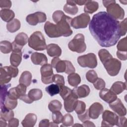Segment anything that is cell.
Instances as JSON below:
<instances>
[{"label":"cell","instance_id":"f546056e","mask_svg":"<svg viewBox=\"0 0 127 127\" xmlns=\"http://www.w3.org/2000/svg\"><path fill=\"white\" fill-rule=\"evenodd\" d=\"M21 27L20 21L17 19H13L6 24V29L10 33H14L18 30Z\"/></svg>","mask_w":127,"mask_h":127},{"label":"cell","instance_id":"6da1fadb","mask_svg":"<svg viewBox=\"0 0 127 127\" xmlns=\"http://www.w3.org/2000/svg\"><path fill=\"white\" fill-rule=\"evenodd\" d=\"M120 22L107 12L100 11L94 14L89 24L91 34L103 47L114 46L121 37Z\"/></svg>","mask_w":127,"mask_h":127},{"label":"cell","instance_id":"bcb514c9","mask_svg":"<svg viewBox=\"0 0 127 127\" xmlns=\"http://www.w3.org/2000/svg\"><path fill=\"white\" fill-rule=\"evenodd\" d=\"M52 113V119L53 122L57 124H59L62 123L63 116L60 111H55Z\"/></svg>","mask_w":127,"mask_h":127},{"label":"cell","instance_id":"6f0895ef","mask_svg":"<svg viewBox=\"0 0 127 127\" xmlns=\"http://www.w3.org/2000/svg\"><path fill=\"white\" fill-rule=\"evenodd\" d=\"M117 56L121 60L126 61L127 59V55L126 51H117Z\"/></svg>","mask_w":127,"mask_h":127},{"label":"cell","instance_id":"8fae6325","mask_svg":"<svg viewBox=\"0 0 127 127\" xmlns=\"http://www.w3.org/2000/svg\"><path fill=\"white\" fill-rule=\"evenodd\" d=\"M47 19L46 15L45 13L37 11L34 13L28 15L26 16V20L27 22L33 26L36 25L38 23H42L46 21Z\"/></svg>","mask_w":127,"mask_h":127},{"label":"cell","instance_id":"816d5d0a","mask_svg":"<svg viewBox=\"0 0 127 127\" xmlns=\"http://www.w3.org/2000/svg\"><path fill=\"white\" fill-rule=\"evenodd\" d=\"M119 27L121 36L125 35L127 33V18H125L123 21L120 23Z\"/></svg>","mask_w":127,"mask_h":127},{"label":"cell","instance_id":"4dcf8cb0","mask_svg":"<svg viewBox=\"0 0 127 127\" xmlns=\"http://www.w3.org/2000/svg\"><path fill=\"white\" fill-rule=\"evenodd\" d=\"M11 76L9 75L6 70L3 67L0 68V85L8 83L11 79Z\"/></svg>","mask_w":127,"mask_h":127},{"label":"cell","instance_id":"f6af8a7d","mask_svg":"<svg viewBox=\"0 0 127 127\" xmlns=\"http://www.w3.org/2000/svg\"><path fill=\"white\" fill-rule=\"evenodd\" d=\"M15 88L16 92L19 97V99L21 96L26 94V86L25 85L19 83L16 87H15Z\"/></svg>","mask_w":127,"mask_h":127},{"label":"cell","instance_id":"d4e9b609","mask_svg":"<svg viewBox=\"0 0 127 127\" xmlns=\"http://www.w3.org/2000/svg\"><path fill=\"white\" fill-rule=\"evenodd\" d=\"M0 16L3 21L8 23L13 20L15 14L12 10L9 9H2L0 11Z\"/></svg>","mask_w":127,"mask_h":127},{"label":"cell","instance_id":"836d02e7","mask_svg":"<svg viewBox=\"0 0 127 127\" xmlns=\"http://www.w3.org/2000/svg\"><path fill=\"white\" fill-rule=\"evenodd\" d=\"M12 43L7 41H2L0 42V50L3 54H8L12 51Z\"/></svg>","mask_w":127,"mask_h":127},{"label":"cell","instance_id":"7dc6e473","mask_svg":"<svg viewBox=\"0 0 127 127\" xmlns=\"http://www.w3.org/2000/svg\"><path fill=\"white\" fill-rule=\"evenodd\" d=\"M127 38L125 37L119 41L117 46L118 51H127Z\"/></svg>","mask_w":127,"mask_h":127},{"label":"cell","instance_id":"484cf974","mask_svg":"<svg viewBox=\"0 0 127 127\" xmlns=\"http://www.w3.org/2000/svg\"><path fill=\"white\" fill-rule=\"evenodd\" d=\"M0 119L5 121H9L14 117V113L12 110L7 109L4 105L0 106Z\"/></svg>","mask_w":127,"mask_h":127},{"label":"cell","instance_id":"603a6c76","mask_svg":"<svg viewBox=\"0 0 127 127\" xmlns=\"http://www.w3.org/2000/svg\"><path fill=\"white\" fill-rule=\"evenodd\" d=\"M22 60L21 51H12L10 57V63L11 65L17 67Z\"/></svg>","mask_w":127,"mask_h":127},{"label":"cell","instance_id":"e7e4bbea","mask_svg":"<svg viewBox=\"0 0 127 127\" xmlns=\"http://www.w3.org/2000/svg\"><path fill=\"white\" fill-rule=\"evenodd\" d=\"M87 1L88 0H74V2L79 5H82L83 4H85Z\"/></svg>","mask_w":127,"mask_h":127},{"label":"cell","instance_id":"30bf717a","mask_svg":"<svg viewBox=\"0 0 127 127\" xmlns=\"http://www.w3.org/2000/svg\"><path fill=\"white\" fill-rule=\"evenodd\" d=\"M107 13L115 19H123L125 11L123 8L118 3H113L106 7Z\"/></svg>","mask_w":127,"mask_h":127},{"label":"cell","instance_id":"91938a15","mask_svg":"<svg viewBox=\"0 0 127 127\" xmlns=\"http://www.w3.org/2000/svg\"><path fill=\"white\" fill-rule=\"evenodd\" d=\"M19 99L24 101V102H25V103H26L27 104H31L33 102V101L29 97L28 94L27 95L25 94L23 96H21L19 98Z\"/></svg>","mask_w":127,"mask_h":127},{"label":"cell","instance_id":"ffe728a7","mask_svg":"<svg viewBox=\"0 0 127 127\" xmlns=\"http://www.w3.org/2000/svg\"><path fill=\"white\" fill-rule=\"evenodd\" d=\"M51 65L56 69L57 72H64L65 71L66 65L65 60H61L58 57H55L52 59Z\"/></svg>","mask_w":127,"mask_h":127},{"label":"cell","instance_id":"1f68e13d","mask_svg":"<svg viewBox=\"0 0 127 127\" xmlns=\"http://www.w3.org/2000/svg\"><path fill=\"white\" fill-rule=\"evenodd\" d=\"M67 80L69 84L73 87H76L81 82V78L79 75L74 72L68 75Z\"/></svg>","mask_w":127,"mask_h":127},{"label":"cell","instance_id":"2e32d148","mask_svg":"<svg viewBox=\"0 0 127 127\" xmlns=\"http://www.w3.org/2000/svg\"><path fill=\"white\" fill-rule=\"evenodd\" d=\"M99 96L103 101L109 104L114 102L117 98V94L110 89L107 88L101 90L99 93Z\"/></svg>","mask_w":127,"mask_h":127},{"label":"cell","instance_id":"74e56055","mask_svg":"<svg viewBox=\"0 0 127 127\" xmlns=\"http://www.w3.org/2000/svg\"><path fill=\"white\" fill-rule=\"evenodd\" d=\"M3 105H5V107L7 109L9 110H12V109H14L17 106V100L11 99L7 96L4 101ZM0 106H2V105H0Z\"/></svg>","mask_w":127,"mask_h":127},{"label":"cell","instance_id":"9c48e42d","mask_svg":"<svg viewBox=\"0 0 127 127\" xmlns=\"http://www.w3.org/2000/svg\"><path fill=\"white\" fill-rule=\"evenodd\" d=\"M41 74V80L45 84L52 83L53 81V67L50 64H45L40 69Z\"/></svg>","mask_w":127,"mask_h":127},{"label":"cell","instance_id":"ba28073f","mask_svg":"<svg viewBox=\"0 0 127 127\" xmlns=\"http://www.w3.org/2000/svg\"><path fill=\"white\" fill-rule=\"evenodd\" d=\"M103 121L101 126L102 127H113L117 125L119 117L117 114L109 110H105L102 114Z\"/></svg>","mask_w":127,"mask_h":127},{"label":"cell","instance_id":"ac0fdd59","mask_svg":"<svg viewBox=\"0 0 127 127\" xmlns=\"http://www.w3.org/2000/svg\"><path fill=\"white\" fill-rule=\"evenodd\" d=\"M72 91L78 98H81L87 97L90 93V89L88 85L83 84L77 87H75L72 90Z\"/></svg>","mask_w":127,"mask_h":127},{"label":"cell","instance_id":"4316f807","mask_svg":"<svg viewBox=\"0 0 127 127\" xmlns=\"http://www.w3.org/2000/svg\"><path fill=\"white\" fill-rule=\"evenodd\" d=\"M127 88L126 82L122 81H116L112 85L110 90L114 92L116 94H120Z\"/></svg>","mask_w":127,"mask_h":127},{"label":"cell","instance_id":"d590c367","mask_svg":"<svg viewBox=\"0 0 127 127\" xmlns=\"http://www.w3.org/2000/svg\"><path fill=\"white\" fill-rule=\"evenodd\" d=\"M62 107V104L61 102L57 100H54L51 101L49 105L48 108L51 112L60 111Z\"/></svg>","mask_w":127,"mask_h":127},{"label":"cell","instance_id":"c3c4849f","mask_svg":"<svg viewBox=\"0 0 127 127\" xmlns=\"http://www.w3.org/2000/svg\"><path fill=\"white\" fill-rule=\"evenodd\" d=\"M54 82L59 85L60 87L64 86V79L63 76L60 74H54L53 76Z\"/></svg>","mask_w":127,"mask_h":127},{"label":"cell","instance_id":"03108f58","mask_svg":"<svg viewBox=\"0 0 127 127\" xmlns=\"http://www.w3.org/2000/svg\"><path fill=\"white\" fill-rule=\"evenodd\" d=\"M6 121L2 120V119H0V127H5L7 126V123L6 122Z\"/></svg>","mask_w":127,"mask_h":127},{"label":"cell","instance_id":"f1b7e54d","mask_svg":"<svg viewBox=\"0 0 127 127\" xmlns=\"http://www.w3.org/2000/svg\"><path fill=\"white\" fill-rule=\"evenodd\" d=\"M99 7L98 3L95 1H90L88 0L85 3L84 11L85 13H93L95 12Z\"/></svg>","mask_w":127,"mask_h":127},{"label":"cell","instance_id":"cb8c5ba5","mask_svg":"<svg viewBox=\"0 0 127 127\" xmlns=\"http://www.w3.org/2000/svg\"><path fill=\"white\" fill-rule=\"evenodd\" d=\"M63 8L64 12L71 15L76 14L78 11V8L73 0H67Z\"/></svg>","mask_w":127,"mask_h":127},{"label":"cell","instance_id":"7bdbcfd3","mask_svg":"<svg viewBox=\"0 0 127 127\" xmlns=\"http://www.w3.org/2000/svg\"><path fill=\"white\" fill-rule=\"evenodd\" d=\"M60 91L59 93L62 98L64 100L72 93V90H71L69 88L67 87V86L64 85L60 87Z\"/></svg>","mask_w":127,"mask_h":127},{"label":"cell","instance_id":"8992f818","mask_svg":"<svg viewBox=\"0 0 127 127\" xmlns=\"http://www.w3.org/2000/svg\"><path fill=\"white\" fill-rule=\"evenodd\" d=\"M107 73L111 76H116L121 68V62L115 58H111L103 64Z\"/></svg>","mask_w":127,"mask_h":127},{"label":"cell","instance_id":"3957f363","mask_svg":"<svg viewBox=\"0 0 127 127\" xmlns=\"http://www.w3.org/2000/svg\"><path fill=\"white\" fill-rule=\"evenodd\" d=\"M71 20V17L64 14L62 19L56 24L57 31L60 37H68L72 34L70 25Z\"/></svg>","mask_w":127,"mask_h":127},{"label":"cell","instance_id":"db71d44e","mask_svg":"<svg viewBox=\"0 0 127 127\" xmlns=\"http://www.w3.org/2000/svg\"><path fill=\"white\" fill-rule=\"evenodd\" d=\"M78 118L79 120L82 122H84L87 120H89L90 118L89 117L88 114V109L86 110L82 114L78 115Z\"/></svg>","mask_w":127,"mask_h":127},{"label":"cell","instance_id":"5bb4252c","mask_svg":"<svg viewBox=\"0 0 127 127\" xmlns=\"http://www.w3.org/2000/svg\"><path fill=\"white\" fill-rule=\"evenodd\" d=\"M109 106L110 108L119 116L122 117L126 115L127 109L119 98H117L115 101L109 103Z\"/></svg>","mask_w":127,"mask_h":127},{"label":"cell","instance_id":"5b68a950","mask_svg":"<svg viewBox=\"0 0 127 127\" xmlns=\"http://www.w3.org/2000/svg\"><path fill=\"white\" fill-rule=\"evenodd\" d=\"M77 62L79 65L83 67L94 68L97 65V58L94 53H88L78 57Z\"/></svg>","mask_w":127,"mask_h":127},{"label":"cell","instance_id":"7a4b0ae2","mask_svg":"<svg viewBox=\"0 0 127 127\" xmlns=\"http://www.w3.org/2000/svg\"><path fill=\"white\" fill-rule=\"evenodd\" d=\"M28 45L35 51H43L47 47L44 36L38 31L34 32L30 35L28 40Z\"/></svg>","mask_w":127,"mask_h":127},{"label":"cell","instance_id":"ab89813d","mask_svg":"<svg viewBox=\"0 0 127 127\" xmlns=\"http://www.w3.org/2000/svg\"><path fill=\"white\" fill-rule=\"evenodd\" d=\"M62 123L63 125H62L61 127H69L72 126L73 124V117L69 114H66L63 116Z\"/></svg>","mask_w":127,"mask_h":127},{"label":"cell","instance_id":"be15d7a7","mask_svg":"<svg viewBox=\"0 0 127 127\" xmlns=\"http://www.w3.org/2000/svg\"><path fill=\"white\" fill-rule=\"evenodd\" d=\"M102 2L104 6L107 7L110 4L113 3H116V0H103Z\"/></svg>","mask_w":127,"mask_h":127},{"label":"cell","instance_id":"e575fe53","mask_svg":"<svg viewBox=\"0 0 127 127\" xmlns=\"http://www.w3.org/2000/svg\"><path fill=\"white\" fill-rule=\"evenodd\" d=\"M98 56L101 62L103 64L113 58V56L109 52V51L105 49H102L99 51Z\"/></svg>","mask_w":127,"mask_h":127},{"label":"cell","instance_id":"d6a6232c","mask_svg":"<svg viewBox=\"0 0 127 127\" xmlns=\"http://www.w3.org/2000/svg\"><path fill=\"white\" fill-rule=\"evenodd\" d=\"M28 95L29 97L34 101L41 99L43 96V93L41 89L34 88L30 90Z\"/></svg>","mask_w":127,"mask_h":127},{"label":"cell","instance_id":"d6986e66","mask_svg":"<svg viewBox=\"0 0 127 127\" xmlns=\"http://www.w3.org/2000/svg\"><path fill=\"white\" fill-rule=\"evenodd\" d=\"M44 30L46 34L50 38L60 37V35L57 31L56 25L47 21L44 25Z\"/></svg>","mask_w":127,"mask_h":127},{"label":"cell","instance_id":"003e7915","mask_svg":"<svg viewBox=\"0 0 127 127\" xmlns=\"http://www.w3.org/2000/svg\"><path fill=\"white\" fill-rule=\"evenodd\" d=\"M76 126H81V127H82V125H80V124H77L73 125V127H76Z\"/></svg>","mask_w":127,"mask_h":127},{"label":"cell","instance_id":"60d3db41","mask_svg":"<svg viewBox=\"0 0 127 127\" xmlns=\"http://www.w3.org/2000/svg\"><path fill=\"white\" fill-rule=\"evenodd\" d=\"M86 104L85 103L81 101H77L76 106L74 109L75 113L77 115L82 114L86 110Z\"/></svg>","mask_w":127,"mask_h":127},{"label":"cell","instance_id":"4fadbf2b","mask_svg":"<svg viewBox=\"0 0 127 127\" xmlns=\"http://www.w3.org/2000/svg\"><path fill=\"white\" fill-rule=\"evenodd\" d=\"M64 107L67 112H72L75 109L78 98L72 92L64 100Z\"/></svg>","mask_w":127,"mask_h":127},{"label":"cell","instance_id":"f907efd6","mask_svg":"<svg viewBox=\"0 0 127 127\" xmlns=\"http://www.w3.org/2000/svg\"><path fill=\"white\" fill-rule=\"evenodd\" d=\"M64 13L61 10H56L55 11L52 15V18L54 21L57 24L58 23L64 16Z\"/></svg>","mask_w":127,"mask_h":127},{"label":"cell","instance_id":"b9f144b4","mask_svg":"<svg viewBox=\"0 0 127 127\" xmlns=\"http://www.w3.org/2000/svg\"><path fill=\"white\" fill-rule=\"evenodd\" d=\"M86 78L87 81L93 83L98 77L95 71L94 70H89L86 73Z\"/></svg>","mask_w":127,"mask_h":127},{"label":"cell","instance_id":"94428289","mask_svg":"<svg viewBox=\"0 0 127 127\" xmlns=\"http://www.w3.org/2000/svg\"><path fill=\"white\" fill-rule=\"evenodd\" d=\"M50 122H49V120L48 119H44L41 120L39 124V127H50Z\"/></svg>","mask_w":127,"mask_h":127},{"label":"cell","instance_id":"83f0119b","mask_svg":"<svg viewBox=\"0 0 127 127\" xmlns=\"http://www.w3.org/2000/svg\"><path fill=\"white\" fill-rule=\"evenodd\" d=\"M32 74L29 71H24L22 73L19 78V83L23 84L26 86H28L30 85L32 81Z\"/></svg>","mask_w":127,"mask_h":127},{"label":"cell","instance_id":"44dd1931","mask_svg":"<svg viewBox=\"0 0 127 127\" xmlns=\"http://www.w3.org/2000/svg\"><path fill=\"white\" fill-rule=\"evenodd\" d=\"M48 55L51 57H59L62 54V50L60 46L56 44H50L47 47Z\"/></svg>","mask_w":127,"mask_h":127},{"label":"cell","instance_id":"7402d4cb","mask_svg":"<svg viewBox=\"0 0 127 127\" xmlns=\"http://www.w3.org/2000/svg\"><path fill=\"white\" fill-rule=\"evenodd\" d=\"M37 116L33 113H29L25 116L21 124L24 127H33L37 122Z\"/></svg>","mask_w":127,"mask_h":127},{"label":"cell","instance_id":"9a60e30c","mask_svg":"<svg viewBox=\"0 0 127 127\" xmlns=\"http://www.w3.org/2000/svg\"><path fill=\"white\" fill-rule=\"evenodd\" d=\"M103 110L104 108L102 104L98 102H95L90 106L88 109L89 116L92 119H97L103 112Z\"/></svg>","mask_w":127,"mask_h":127},{"label":"cell","instance_id":"680465c9","mask_svg":"<svg viewBox=\"0 0 127 127\" xmlns=\"http://www.w3.org/2000/svg\"><path fill=\"white\" fill-rule=\"evenodd\" d=\"M19 125V120L16 118H12L8 121L9 127H17Z\"/></svg>","mask_w":127,"mask_h":127},{"label":"cell","instance_id":"11a10c76","mask_svg":"<svg viewBox=\"0 0 127 127\" xmlns=\"http://www.w3.org/2000/svg\"><path fill=\"white\" fill-rule=\"evenodd\" d=\"M11 6V1L9 0H0V7L2 9H9Z\"/></svg>","mask_w":127,"mask_h":127},{"label":"cell","instance_id":"e0dca14e","mask_svg":"<svg viewBox=\"0 0 127 127\" xmlns=\"http://www.w3.org/2000/svg\"><path fill=\"white\" fill-rule=\"evenodd\" d=\"M32 62L36 65H43L47 64L48 59L46 56L43 54L38 52H34L31 56Z\"/></svg>","mask_w":127,"mask_h":127},{"label":"cell","instance_id":"ee69618b","mask_svg":"<svg viewBox=\"0 0 127 127\" xmlns=\"http://www.w3.org/2000/svg\"><path fill=\"white\" fill-rule=\"evenodd\" d=\"M3 67L6 70L9 75L11 76L12 78L15 77L17 76L18 74V69L17 67L13 66L12 65L9 66H5Z\"/></svg>","mask_w":127,"mask_h":127},{"label":"cell","instance_id":"f5cc1de1","mask_svg":"<svg viewBox=\"0 0 127 127\" xmlns=\"http://www.w3.org/2000/svg\"><path fill=\"white\" fill-rule=\"evenodd\" d=\"M65 61L66 65V69L64 72L66 74H68L74 72L75 71V69L73 66V65H72V63L68 61L65 60Z\"/></svg>","mask_w":127,"mask_h":127},{"label":"cell","instance_id":"52a82bcc","mask_svg":"<svg viewBox=\"0 0 127 127\" xmlns=\"http://www.w3.org/2000/svg\"><path fill=\"white\" fill-rule=\"evenodd\" d=\"M90 20V16L86 13H83L72 19L70 25L75 29L85 28Z\"/></svg>","mask_w":127,"mask_h":127},{"label":"cell","instance_id":"681fc988","mask_svg":"<svg viewBox=\"0 0 127 127\" xmlns=\"http://www.w3.org/2000/svg\"><path fill=\"white\" fill-rule=\"evenodd\" d=\"M93 84L95 88L97 90H102L105 88L106 85L105 81L101 78H98Z\"/></svg>","mask_w":127,"mask_h":127},{"label":"cell","instance_id":"9f6ffc18","mask_svg":"<svg viewBox=\"0 0 127 127\" xmlns=\"http://www.w3.org/2000/svg\"><path fill=\"white\" fill-rule=\"evenodd\" d=\"M116 126L120 127H127V118L124 116H120V117H119L118 122Z\"/></svg>","mask_w":127,"mask_h":127},{"label":"cell","instance_id":"6125c7cd","mask_svg":"<svg viewBox=\"0 0 127 127\" xmlns=\"http://www.w3.org/2000/svg\"><path fill=\"white\" fill-rule=\"evenodd\" d=\"M83 123L82 125L83 127H95V125L92 122H90L89 120H87Z\"/></svg>","mask_w":127,"mask_h":127},{"label":"cell","instance_id":"f35d334b","mask_svg":"<svg viewBox=\"0 0 127 127\" xmlns=\"http://www.w3.org/2000/svg\"><path fill=\"white\" fill-rule=\"evenodd\" d=\"M0 86V105H2L7 96V89L10 86V84H4Z\"/></svg>","mask_w":127,"mask_h":127},{"label":"cell","instance_id":"277c9868","mask_svg":"<svg viewBox=\"0 0 127 127\" xmlns=\"http://www.w3.org/2000/svg\"><path fill=\"white\" fill-rule=\"evenodd\" d=\"M69 50L77 53L84 52L86 49V45L84 42V36L81 33L76 34L68 44Z\"/></svg>","mask_w":127,"mask_h":127},{"label":"cell","instance_id":"7c38bea8","mask_svg":"<svg viewBox=\"0 0 127 127\" xmlns=\"http://www.w3.org/2000/svg\"><path fill=\"white\" fill-rule=\"evenodd\" d=\"M28 40L29 38L26 33L21 32L18 34L12 43V51H21L23 47L28 42Z\"/></svg>","mask_w":127,"mask_h":127},{"label":"cell","instance_id":"8d00e7d4","mask_svg":"<svg viewBox=\"0 0 127 127\" xmlns=\"http://www.w3.org/2000/svg\"><path fill=\"white\" fill-rule=\"evenodd\" d=\"M45 90L51 96H53L60 93V86L56 84H52L47 86Z\"/></svg>","mask_w":127,"mask_h":127}]
</instances>
